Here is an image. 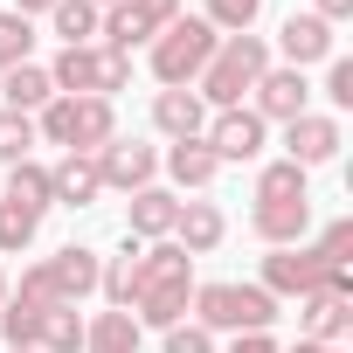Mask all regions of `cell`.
Returning a JSON list of instances; mask_svg holds the SVG:
<instances>
[{
	"label": "cell",
	"mask_w": 353,
	"mask_h": 353,
	"mask_svg": "<svg viewBox=\"0 0 353 353\" xmlns=\"http://www.w3.org/2000/svg\"><path fill=\"white\" fill-rule=\"evenodd\" d=\"M49 194H56V208H97V194H104L97 159H90V152H63V159L49 166Z\"/></svg>",
	"instance_id": "cell-18"
},
{
	"label": "cell",
	"mask_w": 353,
	"mask_h": 353,
	"mask_svg": "<svg viewBox=\"0 0 353 353\" xmlns=\"http://www.w3.org/2000/svg\"><path fill=\"white\" fill-rule=\"evenodd\" d=\"M277 312H284V305H277L263 284H236V277L194 284V298H188V319H194V325H208L215 339H222V332H229V339H236V332H270V325H277Z\"/></svg>",
	"instance_id": "cell-2"
},
{
	"label": "cell",
	"mask_w": 353,
	"mask_h": 353,
	"mask_svg": "<svg viewBox=\"0 0 353 353\" xmlns=\"http://www.w3.org/2000/svg\"><path fill=\"white\" fill-rule=\"evenodd\" d=\"M277 56H284V70H312V63H332V56H339V35H332L312 8H298V14H284V28H277Z\"/></svg>",
	"instance_id": "cell-12"
},
{
	"label": "cell",
	"mask_w": 353,
	"mask_h": 353,
	"mask_svg": "<svg viewBox=\"0 0 353 353\" xmlns=\"http://www.w3.org/2000/svg\"><path fill=\"white\" fill-rule=\"evenodd\" d=\"M139 346H145V325H139L132 312L104 305V312L83 319V353H139Z\"/></svg>",
	"instance_id": "cell-20"
},
{
	"label": "cell",
	"mask_w": 353,
	"mask_h": 353,
	"mask_svg": "<svg viewBox=\"0 0 353 353\" xmlns=\"http://www.w3.org/2000/svg\"><path fill=\"white\" fill-rule=\"evenodd\" d=\"M270 70V42L250 28V35H222L215 42V56H208V70L194 77V97L208 104V111H236V104H250V90H256V77Z\"/></svg>",
	"instance_id": "cell-1"
},
{
	"label": "cell",
	"mask_w": 353,
	"mask_h": 353,
	"mask_svg": "<svg viewBox=\"0 0 353 353\" xmlns=\"http://www.w3.org/2000/svg\"><path fill=\"white\" fill-rule=\"evenodd\" d=\"M42 312H49V305H28V298H14V291H8V305H0V339H8V346H35Z\"/></svg>",
	"instance_id": "cell-30"
},
{
	"label": "cell",
	"mask_w": 353,
	"mask_h": 353,
	"mask_svg": "<svg viewBox=\"0 0 353 353\" xmlns=\"http://www.w3.org/2000/svg\"><path fill=\"white\" fill-rule=\"evenodd\" d=\"M256 14H263V0H201V21L215 35H250Z\"/></svg>",
	"instance_id": "cell-28"
},
{
	"label": "cell",
	"mask_w": 353,
	"mask_h": 353,
	"mask_svg": "<svg viewBox=\"0 0 353 353\" xmlns=\"http://www.w3.org/2000/svg\"><path fill=\"white\" fill-rule=\"evenodd\" d=\"M97 270H104V256L90 243H63L56 256H35L21 270L14 298H28V305H77L83 312V298H97Z\"/></svg>",
	"instance_id": "cell-3"
},
{
	"label": "cell",
	"mask_w": 353,
	"mask_h": 353,
	"mask_svg": "<svg viewBox=\"0 0 353 353\" xmlns=\"http://www.w3.org/2000/svg\"><path fill=\"white\" fill-rule=\"evenodd\" d=\"M42 70H49L56 97H118V90L132 83V56H118V49H104V42H90V49H56V63H42Z\"/></svg>",
	"instance_id": "cell-6"
},
{
	"label": "cell",
	"mask_w": 353,
	"mask_h": 353,
	"mask_svg": "<svg viewBox=\"0 0 353 353\" xmlns=\"http://www.w3.org/2000/svg\"><path fill=\"white\" fill-rule=\"evenodd\" d=\"M312 14H319V21H325V28H339V21H346V14H353V0H312Z\"/></svg>",
	"instance_id": "cell-36"
},
{
	"label": "cell",
	"mask_w": 353,
	"mask_h": 353,
	"mask_svg": "<svg viewBox=\"0 0 353 353\" xmlns=\"http://www.w3.org/2000/svg\"><path fill=\"white\" fill-rule=\"evenodd\" d=\"M90 159H97L104 194H139L159 181V145H145V139H104Z\"/></svg>",
	"instance_id": "cell-10"
},
{
	"label": "cell",
	"mask_w": 353,
	"mask_h": 353,
	"mask_svg": "<svg viewBox=\"0 0 353 353\" xmlns=\"http://www.w3.org/2000/svg\"><path fill=\"white\" fill-rule=\"evenodd\" d=\"M312 250H319L325 263H346V256H353V215H339V222H325Z\"/></svg>",
	"instance_id": "cell-34"
},
{
	"label": "cell",
	"mask_w": 353,
	"mask_h": 353,
	"mask_svg": "<svg viewBox=\"0 0 353 353\" xmlns=\"http://www.w3.org/2000/svg\"><path fill=\"white\" fill-rule=\"evenodd\" d=\"M8 291H14V284H8V270H0V305H8Z\"/></svg>",
	"instance_id": "cell-39"
},
{
	"label": "cell",
	"mask_w": 353,
	"mask_h": 353,
	"mask_svg": "<svg viewBox=\"0 0 353 353\" xmlns=\"http://www.w3.org/2000/svg\"><path fill=\"white\" fill-rule=\"evenodd\" d=\"M339 145H346V132H339V118L332 111H305V118H291L284 125V159L291 166H325V159H339Z\"/></svg>",
	"instance_id": "cell-13"
},
{
	"label": "cell",
	"mask_w": 353,
	"mask_h": 353,
	"mask_svg": "<svg viewBox=\"0 0 353 353\" xmlns=\"http://www.w3.org/2000/svg\"><path fill=\"white\" fill-rule=\"evenodd\" d=\"M332 270H346V263H325L312 243H291V250H263V263H256V284H263L277 305H298V298L325 291V277H332Z\"/></svg>",
	"instance_id": "cell-7"
},
{
	"label": "cell",
	"mask_w": 353,
	"mask_h": 353,
	"mask_svg": "<svg viewBox=\"0 0 353 353\" xmlns=\"http://www.w3.org/2000/svg\"><path fill=\"white\" fill-rule=\"evenodd\" d=\"M229 353H277V339H270V332H236Z\"/></svg>",
	"instance_id": "cell-35"
},
{
	"label": "cell",
	"mask_w": 353,
	"mask_h": 353,
	"mask_svg": "<svg viewBox=\"0 0 353 353\" xmlns=\"http://www.w3.org/2000/svg\"><path fill=\"white\" fill-rule=\"evenodd\" d=\"M173 14H181V0H118V8H104V21H97V42L118 49V56L152 49V35H159Z\"/></svg>",
	"instance_id": "cell-8"
},
{
	"label": "cell",
	"mask_w": 353,
	"mask_h": 353,
	"mask_svg": "<svg viewBox=\"0 0 353 353\" xmlns=\"http://www.w3.org/2000/svg\"><path fill=\"white\" fill-rule=\"evenodd\" d=\"M90 8H118V0H90Z\"/></svg>",
	"instance_id": "cell-40"
},
{
	"label": "cell",
	"mask_w": 353,
	"mask_h": 353,
	"mask_svg": "<svg viewBox=\"0 0 353 353\" xmlns=\"http://www.w3.org/2000/svg\"><path fill=\"white\" fill-rule=\"evenodd\" d=\"M346 332H353V298H339V291L298 298V339H312V346H346Z\"/></svg>",
	"instance_id": "cell-14"
},
{
	"label": "cell",
	"mask_w": 353,
	"mask_h": 353,
	"mask_svg": "<svg viewBox=\"0 0 353 353\" xmlns=\"http://www.w3.org/2000/svg\"><path fill=\"white\" fill-rule=\"evenodd\" d=\"M8 353H35V346H8Z\"/></svg>",
	"instance_id": "cell-41"
},
{
	"label": "cell",
	"mask_w": 353,
	"mask_h": 353,
	"mask_svg": "<svg viewBox=\"0 0 353 353\" xmlns=\"http://www.w3.org/2000/svg\"><path fill=\"white\" fill-rule=\"evenodd\" d=\"M14 63H35V21H21L8 8V14H0V77H8Z\"/></svg>",
	"instance_id": "cell-29"
},
{
	"label": "cell",
	"mask_w": 353,
	"mask_h": 353,
	"mask_svg": "<svg viewBox=\"0 0 353 353\" xmlns=\"http://www.w3.org/2000/svg\"><path fill=\"white\" fill-rule=\"evenodd\" d=\"M319 90H325L332 118H339V111H353V63H346V56H332V63H325V83H319Z\"/></svg>",
	"instance_id": "cell-33"
},
{
	"label": "cell",
	"mask_w": 353,
	"mask_h": 353,
	"mask_svg": "<svg viewBox=\"0 0 353 353\" xmlns=\"http://www.w3.org/2000/svg\"><path fill=\"white\" fill-rule=\"evenodd\" d=\"M201 125H208V104L194 97V90H159L152 97V132L173 145V139H201Z\"/></svg>",
	"instance_id": "cell-21"
},
{
	"label": "cell",
	"mask_w": 353,
	"mask_h": 353,
	"mask_svg": "<svg viewBox=\"0 0 353 353\" xmlns=\"http://www.w3.org/2000/svg\"><path fill=\"white\" fill-rule=\"evenodd\" d=\"M215 42H222V35H215L201 14H173V21L152 35V49H145V63H152L159 90H194V77L208 70Z\"/></svg>",
	"instance_id": "cell-4"
},
{
	"label": "cell",
	"mask_w": 353,
	"mask_h": 353,
	"mask_svg": "<svg viewBox=\"0 0 353 353\" xmlns=\"http://www.w3.org/2000/svg\"><path fill=\"white\" fill-rule=\"evenodd\" d=\"M97 21H104V8H90V0H56V8H49V28L63 35V49H90Z\"/></svg>",
	"instance_id": "cell-26"
},
{
	"label": "cell",
	"mask_w": 353,
	"mask_h": 353,
	"mask_svg": "<svg viewBox=\"0 0 353 353\" xmlns=\"http://www.w3.org/2000/svg\"><path fill=\"white\" fill-rule=\"evenodd\" d=\"M250 111H256L263 125H291V118H305V111H312V77L270 63V70L256 77V90H250Z\"/></svg>",
	"instance_id": "cell-11"
},
{
	"label": "cell",
	"mask_w": 353,
	"mask_h": 353,
	"mask_svg": "<svg viewBox=\"0 0 353 353\" xmlns=\"http://www.w3.org/2000/svg\"><path fill=\"white\" fill-rule=\"evenodd\" d=\"M159 173H166V188L188 201V194H201V188L215 181V173H222V159H215L201 139H173V145L159 152Z\"/></svg>",
	"instance_id": "cell-15"
},
{
	"label": "cell",
	"mask_w": 353,
	"mask_h": 353,
	"mask_svg": "<svg viewBox=\"0 0 353 353\" xmlns=\"http://www.w3.org/2000/svg\"><path fill=\"white\" fill-rule=\"evenodd\" d=\"M159 353H222V346H215V332H208V325L181 319V325H166V332H159Z\"/></svg>",
	"instance_id": "cell-32"
},
{
	"label": "cell",
	"mask_w": 353,
	"mask_h": 353,
	"mask_svg": "<svg viewBox=\"0 0 353 353\" xmlns=\"http://www.w3.org/2000/svg\"><path fill=\"white\" fill-rule=\"evenodd\" d=\"M250 236L263 250H291L312 236V201H256L250 208Z\"/></svg>",
	"instance_id": "cell-17"
},
{
	"label": "cell",
	"mask_w": 353,
	"mask_h": 353,
	"mask_svg": "<svg viewBox=\"0 0 353 353\" xmlns=\"http://www.w3.org/2000/svg\"><path fill=\"white\" fill-rule=\"evenodd\" d=\"M35 118H21V111H8L0 104V166H21V159H35Z\"/></svg>",
	"instance_id": "cell-27"
},
{
	"label": "cell",
	"mask_w": 353,
	"mask_h": 353,
	"mask_svg": "<svg viewBox=\"0 0 353 353\" xmlns=\"http://www.w3.org/2000/svg\"><path fill=\"white\" fill-rule=\"evenodd\" d=\"M0 201L42 222V215L56 208V194H49V166H42V159H21V166H8V188H0Z\"/></svg>",
	"instance_id": "cell-22"
},
{
	"label": "cell",
	"mask_w": 353,
	"mask_h": 353,
	"mask_svg": "<svg viewBox=\"0 0 353 353\" xmlns=\"http://www.w3.org/2000/svg\"><path fill=\"white\" fill-rule=\"evenodd\" d=\"M49 8H56V0H14V14H21V21H35V14H49Z\"/></svg>",
	"instance_id": "cell-37"
},
{
	"label": "cell",
	"mask_w": 353,
	"mask_h": 353,
	"mask_svg": "<svg viewBox=\"0 0 353 353\" xmlns=\"http://www.w3.org/2000/svg\"><path fill=\"white\" fill-rule=\"evenodd\" d=\"M49 97H56V83H49V70H42V63H14L8 77H0V104L21 111V118H35Z\"/></svg>",
	"instance_id": "cell-23"
},
{
	"label": "cell",
	"mask_w": 353,
	"mask_h": 353,
	"mask_svg": "<svg viewBox=\"0 0 353 353\" xmlns=\"http://www.w3.org/2000/svg\"><path fill=\"white\" fill-rule=\"evenodd\" d=\"M256 201H312V173L291 159H263L256 166Z\"/></svg>",
	"instance_id": "cell-25"
},
{
	"label": "cell",
	"mask_w": 353,
	"mask_h": 353,
	"mask_svg": "<svg viewBox=\"0 0 353 353\" xmlns=\"http://www.w3.org/2000/svg\"><path fill=\"white\" fill-rule=\"evenodd\" d=\"M277 353H346V346H312V339H291V346H277Z\"/></svg>",
	"instance_id": "cell-38"
},
{
	"label": "cell",
	"mask_w": 353,
	"mask_h": 353,
	"mask_svg": "<svg viewBox=\"0 0 353 353\" xmlns=\"http://www.w3.org/2000/svg\"><path fill=\"white\" fill-rule=\"evenodd\" d=\"M35 353H83V312L77 305H49L35 325Z\"/></svg>",
	"instance_id": "cell-24"
},
{
	"label": "cell",
	"mask_w": 353,
	"mask_h": 353,
	"mask_svg": "<svg viewBox=\"0 0 353 353\" xmlns=\"http://www.w3.org/2000/svg\"><path fill=\"white\" fill-rule=\"evenodd\" d=\"M35 215H21V208H8V201H0V256H28L35 250Z\"/></svg>",
	"instance_id": "cell-31"
},
{
	"label": "cell",
	"mask_w": 353,
	"mask_h": 353,
	"mask_svg": "<svg viewBox=\"0 0 353 353\" xmlns=\"http://www.w3.org/2000/svg\"><path fill=\"white\" fill-rule=\"evenodd\" d=\"M173 215H181V194H173V188H139L132 201H125V236L132 243H166L173 236Z\"/></svg>",
	"instance_id": "cell-16"
},
{
	"label": "cell",
	"mask_w": 353,
	"mask_h": 353,
	"mask_svg": "<svg viewBox=\"0 0 353 353\" xmlns=\"http://www.w3.org/2000/svg\"><path fill=\"white\" fill-rule=\"evenodd\" d=\"M201 145H208L222 166H256V159H263V145H270V125H263L250 104H236V111H208Z\"/></svg>",
	"instance_id": "cell-9"
},
{
	"label": "cell",
	"mask_w": 353,
	"mask_h": 353,
	"mask_svg": "<svg viewBox=\"0 0 353 353\" xmlns=\"http://www.w3.org/2000/svg\"><path fill=\"white\" fill-rule=\"evenodd\" d=\"M229 236V215L215 201H181V215H173V243H181L188 256H215Z\"/></svg>",
	"instance_id": "cell-19"
},
{
	"label": "cell",
	"mask_w": 353,
	"mask_h": 353,
	"mask_svg": "<svg viewBox=\"0 0 353 353\" xmlns=\"http://www.w3.org/2000/svg\"><path fill=\"white\" fill-rule=\"evenodd\" d=\"M35 139L63 152H97L104 139H118V111L111 97H49L35 111Z\"/></svg>",
	"instance_id": "cell-5"
}]
</instances>
